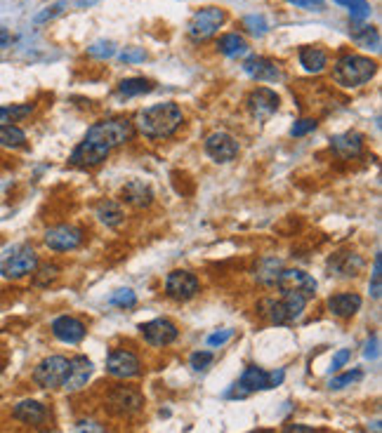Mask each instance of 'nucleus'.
Listing matches in <instances>:
<instances>
[{
	"label": "nucleus",
	"mask_w": 382,
	"mask_h": 433,
	"mask_svg": "<svg viewBox=\"0 0 382 433\" xmlns=\"http://www.w3.org/2000/svg\"><path fill=\"white\" fill-rule=\"evenodd\" d=\"M330 146L335 148L337 156L356 158L363 148V134L352 132V129H349V132H342V134H335V137L330 139Z\"/></svg>",
	"instance_id": "nucleus-20"
},
{
	"label": "nucleus",
	"mask_w": 382,
	"mask_h": 433,
	"mask_svg": "<svg viewBox=\"0 0 382 433\" xmlns=\"http://www.w3.org/2000/svg\"><path fill=\"white\" fill-rule=\"evenodd\" d=\"M316 129V120H312V118H302L298 120L295 125L291 127V134L293 137H305V134H310Z\"/></svg>",
	"instance_id": "nucleus-43"
},
{
	"label": "nucleus",
	"mask_w": 382,
	"mask_h": 433,
	"mask_svg": "<svg viewBox=\"0 0 382 433\" xmlns=\"http://www.w3.org/2000/svg\"><path fill=\"white\" fill-rule=\"evenodd\" d=\"M151 90H153V85H151V80H146V78H125V80H121V85H119V92L125 97H139Z\"/></svg>",
	"instance_id": "nucleus-31"
},
{
	"label": "nucleus",
	"mask_w": 382,
	"mask_h": 433,
	"mask_svg": "<svg viewBox=\"0 0 382 433\" xmlns=\"http://www.w3.org/2000/svg\"><path fill=\"white\" fill-rule=\"evenodd\" d=\"M135 125L146 139H168L182 125V109L175 102L153 104V107L139 111Z\"/></svg>",
	"instance_id": "nucleus-1"
},
{
	"label": "nucleus",
	"mask_w": 382,
	"mask_h": 433,
	"mask_svg": "<svg viewBox=\"0 0 382 433\" xmlns=\"http://www.w3.org/2000/svg\"><path fill=\"white\" fill-rule=\"evenodd\" d=\"M85 325L73 315H59L52 320V335L64 344H78L85 339Z\"/></svg>",
	"instance_id": "nucleus-17"
},
{
	"label": "nucleus",
	"mask_w": 382,
	"mask_h": 433,
	"mask_svg": "<svg viewBox=\"0 0 382 433\" xmlns=\"http://www.w3.org/2000/svg\"><path fill=\"white\" fill-rule=\"evenodd\" d=\"M380 262H382V257H380V252L378 255H375V264H373V283H371V294L375 297V299H378L380 297V278H382V274H380Z\"/></svg>",
	"instance_id": "nucleus-46"
},
{
	"label": "nucleus",
	"mask_w": 382,
	"mask_h": 433,
	"mask_svg": "<svg viewBox=\"0 0 382 433\" xmlns=\"http://www.w3.org/2000/svg\"><path fill=\"white\" fill-rule=\"evenodd\" d=\"M378 64L371 57H361V54H342L335 61L333 69V80L342 88H361L375 76Z\"/></svg>",
	"instance_id": "nucleus-2"
},
{
	"label": "nucleus",
	"mask_w": 382,
	"mask_h": 433,
	"mask_svg": "<svg viewBox=\"0 0 382 433\" xmlns=\"http://www.w3.org/2000/svg\"><path fill=\"white\" fill-rule=\"evenodd\" d=\"M78 433H107L97 422H81L78 426Z\"/></svg>",
	"instance_id": "nucleus-50"
},
{
	"label": "nucleus",
	"mask_w": 382,
	"mask_h": 433,
	"mask_svg": "<svg viewBox=\"0 0 382 433\" xmlns=\"http://www.w3.org/2000/svg\"><path fill=\"white\" fill-rule=\"evenodd\" d=\"M107 407L109 412L121 414V417H130L137 414L144 407V398L139 391H135L130 386H116L114 391L107 395Z\"/></svg>",
	"instance_id": "nucleus-7"
},
{
	"label": "nucleus",
	"mask_w": 382,
	"mask_h": 433,
	"mask_svg": "<svg viewBox=\"0 0 382 433\" xmlns=\"http://www.w3.org/2000/svg\"><path fill=\"white\" fill-rule=\"evenodd\" d=\"M281 262L279 259H264L262 266H260V274H257V278H260V283H264V285H276V281H279L281 276Z\"/></svg>",
	"instance_id": "nucleus-33"
},
{
	"label": "nucleus",
	"mask_w": 382,
	"mask_h": 433,
	"mask_svg": "<svg viewBox=\"0 0 382 433\" xmlns=\"http://www.w3.org/2000/svg\"><path fill=\"white\" fill-rule=\"evenodd\" d=\"M119 57L121 61H125V64H139V61L146 59V52H144V47H125Z\"/></svg>",
	"instance_id": "nucleus-42"
},
{
	"label": "nucleus",
	"mask_w": 382,
	"mask_h": 433,
	"mask_svg": "<svg viewBox=\"0 0 382 433\" xmlns=\"http://www.w3.org/2000/svg\"><path fill=\"white\" fill-rule=\"evenodd\" d=\"M243 71L248 73L250 78L264 80V83L283 80V71L279 69V64L272 59H267V57H248L243 61Z\"/></svg>",
	"instance_id": "nucleus-18"
},
{
	"label": "nucleus",
	"mask_w": 382,
	"mask_h": 433,
	"mask_svg": "<svg viewBox=\"0 0 382 433\" xmlns=\"http://www.w3.org/2000/svg\"><path fill=\"white\" fill-rule=\"evenodd\" d=\"M375 346H378V339L373 337V342H368V349H366V358H375V356H378V349H375Z\"/></svg>",
	"instance_id": "nucleus-52"
},
{
	"label": "nucleus",
	"mask_w": 382,
	"mask_h": 433,
	"mask_svg": "<svg viewBox=\"0 0 382 433\" xmlns=\"http://www.w3.org/2000/svg\"><path fill=\"white\" fill-rule=\"evenodd\" d=\"M123 200L125 203H130V205L135 207H146L151 203V189H149V184H144L142 179H132V182H128L125 187H123Z\"/></svg>",
	"instance_id": "nucleus-22"
},
{
	"label": "nucleus",
	"mask_w": 382,
	"mask_h": 433,
	"mask_svg": "<svg viewBox=\"0 0 382 433\" xmlns=\"http://www.w3.org/2000/svg\"><path fill=\"white\" fill-rule=\"evenodd\" d=\"M276 285H279L281 292H300V294H305L307 299H312V297L316 294V281H314L310 274L300 271V269L281 271Z\"/></svg>",
	"instance_id": "nucleus-12"
},
{
	"label": "nucleus",
	"mask_w": 382,
	"mask_h": 433,
	"mask_svg": "<svg viewBox=\"0 0 382 433\" xmlns=\"http://www.w3.org/2000/svg\"><path fill=\"white\" fill-rule=\"evenodd\" d=\"M352 358V354H349V349H340L335 356H333V363H330V370L333 372H337V370H342L344 365H347V361Z\"/></svg>",
	"instance_id": "nucleus-47"
},
{
	"label": "nucleus",
	"mask_w": 382,
	"mask_h": 433,
	"mask_svg": "<svg viewBox=\"0 0 382 433\" xmlns=\"http://www.w3.org/2000/svg\"><path fill=\"white\" fill-rule=\"evenodd\" d=\"M69 370V361L64 356H50L45 361H40L33 370V381L40 388H57L61 386Z\"/></svg>",
	"instance_id": "nucleus-6"
},
{
	"label": "nucleus",
	"mask_w": 382,
	"mask_h": 433,
	"mask_svg": "<svg viewBox=\"0 0 382 433\" xmlns=\"http://www.w3.org/2000/svg\"><path fill=\"white\" fill-rule=\"evenodd\" d=\"M12 417H15L17 422L29 424V426H43L47 422V417H50V412H47V407L38 403V400H22V403L15 405Z\"/></svg>",
	"instance_id": "nucleus-19"
},
{
	"label": "nucleus",
	"mask_w": 382,
	"mask_h": 433,
	"mask_svg": "<svg viewBox=\"0 0 382 433\" xmlns=\"http://www.w3.org/2000/svg\"><path fill=\"white\" fill-rule=\"evenodd\" d=\"M307 297L305 294H300V292H283L281 297V304H283V311H286V318H288V323H293V320H298L302 311H305V306H307Z\"/></svg>",
	"instance_id": "nucleus-29"
},
{
	"label": "nucleus",
	"mask_w": 382,
	"mask_h": 433,
	"mask_svg": "<svg viewBox=\"0 0 382 433\" xmlns=\"http://www.w3.org/2000/svg\"><path fill=\"white\" fill-rule=\"evenodd\" d=\"M132 123L125 120V118H111V120H100L95 123L88 134H85V139L88 141H95V144H102L107 146L109 151L114 146H123L125 141L132 139Z\"/></svg>",
	"instance_id": "nucleus-3"
},
{
	"label": "nucleus",
	"mask_w": 382,
	"mask_h": 433,
	"mask_svg": "<svg viewBox=\"0 0 382 433\" xmlns=\"http://www.w3.org/2000/svg\"><path fill=\"white\" fill-rule=\"evenodd\" d=\"M333 3L347 8L349 15H352V22H363L368 15H371V5H368V0H333Z\"/></svg>",
	"instance_id": "nucleus-34"
},
{
	"label": "nucleus",
	"mask_w": 382,
	"mask_h": 433,
	"mask_svg": "<svg viewBox=\"0 0 382 433\" xmlns=\"http://www.w3.org/2000/svg\"><path fill=\"white\" fill-rule=\"evenodd\" d=\"M88 52L97 59H109L116 54V45L111 40H100V42H95V45H90Z\"/></svg>",
	"instance_id": "nucleus-38"
},
{
	"label": "nucleus",
	"mask_w": 382,
	"mask_h": 433,
	"mask_svg": "<svg viewBox=\"0 0 382 433\" xmlns=\"http://www.w3.org/2000/svg\"><path fill=\"white\" fill-rule=\"evenodd\" d=\"M111 304L121 306V308H132L137 304V294H135L132 290H116V292L111 294Z\"/></svg>",
	"instance_id": "nucleus-36"
},
{
	"label": "nucleus",
	"mask_w": 382,
	"mask_h": 433,
	"mask_svg": "<svg viewBox=\"0 0 382 433\" xmlns=\"http://www.w3.org/2000/svg\"><path fill=\"white\" fill-rule=\"evenodd\" d=\"M243 26L248 29L252 36H264L267 33V29H269V24L262 15H248L243 19Z\"/></svg>",
	"instance_id": "nucleus-37"
},
{
	"label": "nucleus",
	"mask_w": 382,
	"mask_h": 433,
	"mask_svg": "<svg viewBox=\"0 0 382 433\" xmlns=\"http://www.w3.org/2000/svg\"><path fill=\"white\" fill-rule=\"evenodd\" d=\"M217 49L224 57H243L245 52H248V42L245 38H241L238 33H224L222 38L217 40Z\"/></svg>",
	"instance_id": "nucleus-27"
},
{
	"label": "nucleus",
	"mask_w": 382,
	"mask_h": 433,
	"mask_svg": "<svg viewBox=\"0 0 382 433\" xmlns=\"http://www.w3.org/2000/svg\"><path fill=\"white\" fill-rule=\"evenodd\" d=\"M213 361H215V356L211 351H196V354L191 356V368H194L196 372H203V370L211 368Z\"/></svg>",
	"instance_id": "nucleus-41"
},
{
	"label": "nucleus",
	"mask_w": 382,
	"mask_h": 433,
	"mask_svg": "<svg viewBox=\"0 0 382 433\" xmlns=\"http://www.w3.org/2000/svg\"><path fill=\"white\" fill-rule=\"evenodd\" d=\"M227 22V12L222 8H203L196 12L187 24V33L191 40L203 42L213 38L215 33L222 29V24Z\"/></svg>",
	"instance_id": "nucleus-5"
},
{
	"label": "nucleus",
	"mask_w": 382,
	"mask_h": 433,
	"mask_svg": "<svg viewBox=\"0 0 382 433\" xmlns=\"http://www.w3.org/2000/svg\"><path fill=\"white\" fill-rule=\"evenodd\" d=\"M95 214H97V219L102 221L104 226H109V228H116V226H121L123 224V207L119 205L116 200H109V198H104V200L97 203V207H95Z\"/></svg>",
	"instance_id": "nucleus-25"
},
{
	"label": "nucleus",
	"mask_w": 382,
	"mask_h": 433,
	"mask_svg": "<svg viewBox=\"0 0 382 433\" xmlns=\"http://www.w3.org/2000/svg\"><path fill=\"white\" fill-rule=\"evenodd\" d=\"M26 144V132L17 125H0V146L22 148Z\"/></svg>",
	"instance_id": "nucleus-30"
},
{
	"label": "nucleus",
	"mask_w": 382,
	"mask_h": 433,
	"mask_svg": "<svg viewBox=\"0 0 382 433\" xmlns=\"http://www.w3.org/2000/svg\"><path fill=\"white\" fill-rule=\"evenodd\" d=\"M352 40L363 49L380 52V33H378V29L375 26H368V24H363V26H354L352 29Z\"/></svg>",
	"instance_id": "nucleus-28"
},
{
	"label": "nucleus",
	"mask_w": 382,
	"mask_h": 433,
	"mask_svg": "<svg viewBox=\"0 0 382 433\" xmlns=\"http://www.w3.org/2000/svg\"><path fill=\"white\" fill-rule=\"evenodd\" d=\"M361 308V297L354 292H340L328 299V311L337 318H352Z\"/></svg>",
	"instance_id": "nucleus-21"
},
{
	"label": "nucleus",
	"mask_w": 382,
	"mask_h": 433,
	"mask_svg": "<svg viewBox=\"0 0 382 433\" xmlns=\"http://www.w3.org/2000/svg\"><path fill=\"white\" fill-rule=\"evenodd\" d=\"M234 337V330H224V332H215V335L208 337V344L211 346H222V344H227L229 339Z\"/></svg>",
	"instance_id": "nucleus-48"
},
{
	"label": "nucleus",
	"mask_w": 382,
	"mask_h": 433,
	"mask_svg": "<svg viewBox=\"0 0 382 433\" xmlns=\"http://www.w3.org/2000/svg\"><path fill=\"white\" fill-rule=\"evenodd\" d=\"M238 386H241L245 393L267 391V388H272V372H264L262 368H248L241 375V381H238Z\"/></svg>",
	"instance_id": "nucleus-24"
},
{
	"label": "nucleus",
	"mask_w": 382,
	"mask_h": 433,
	"mask_svg": "<svg viewBox=\"0 0 382 433\" xmlns=\"http://www.w3.org/2000/svg\"><path fill=\"white\" fill-rule=\"evenodd\" d=\"M57 276H59V266H54V264H38L36 266V271H33V285H38V288H47L50 285L52 281H57Z\"/></svg>",
	"instance_id": "nucleus-35"
},
{
	"label": "nucleus",
	"mask_w": 382,
	"mask_h": 433,
	"mask_svg": "<svg viewBox=\"0 0 382 433\" xmlns=\"http://www.w3.org/2000/svg\"><path fill=\"white\" fill-rule=\"evenodd\" d=\"M83 238H85L83 228L71 226V224H59V226H52L45 231V245L54 252L76 250V247H81Z\"/></svg>",
	"instance_id": "nucleus-8"
},
{
	"label": "nucleus",
	"mask_w": 382,
	"mask_h": 433,
	"mask_svg": "<svg viewBox=\"0 0 382 433\" xmlns=\"http://www.w3.org/2000/svg\"><path fill=\"white\" fill-rule=\"evenodd\" d=\"M260 313L267 315L269 320H272L274 325H286L288 318H286V311H283V304L281 299H262L260 301Z\"/></svg>",
	"instance_id": "nucleus-32"
},
{
	"label": "nucleus",
	"mask_w": 382,
	"mask_h": 433,
	"mask_svg": "<svg viewBox=\"0 0 382 433\" xmlns=\"http://www.w3.org/2000/svg\"><path fill=\"white\" fill-rule=\"evenodd\" d=\"M139 370H142L139 358L132 351L114 349L107 358V372L119 377V379H132V377L139 375Z\"/></svg>",
	"instance_id": "nucleus-11"
},
{
	"label": "nucleus",
	"mask_w": 382,
	"mask_h": 433,
	"mask_svg": "<svg viewBox=\"0 0 382 433\" xmlns=\"http://www.w3.org/2000/svg\"><path fill=\"white\" fill-rule=\"evenodd\" d=\"M245 104H248V111H250L252 118L264 123L279 111V95L269 88H257L248 95Z\"/></svg>",
	"instance_id": "nucleus-9"
},
{
	"label": "nucleus",
	"mask_w": 382,
	"mask_h": 433,
	"mask_svg": "<svg viewBox=\"0 0 382 433\" xmlns=\"http://www.w3.org/2000/svg\"><path fill=\"white\" fill-rule=\"evenodd\" d=\"M283 433H319V429H314V426H307V424H288Z\"/></svg>",
	"instance_id": "nucleus-49"
},
{
	"label": "nucleus",
	"mask_w": 382,
	"mask_h": 433,
	"mask_svg": "<svg viewBox=\"0 0 382 433\" xmlns=\"http://www.w3.org/2000/svg\"><path fill=\"white\" fill-rule=\"evenodd\" d=\"M10 40H12V36H10V31H8V29H3V26H0V47H5V45H10Z\"/></svg>",
	"instance_id": "nucleus-51"
},
{
	"label": "nucleus",
	"mask_w": 382,
	"mask_h": 433,
	"mask_svg": "<svg viewBox=\"0 0 382 433\" xmlns=\"http://www.w3.org/2000/svg\"><path fill=\"white\" fill-rule=\"evenodd\" d=\"M33 111V104H17V107H5V120H22L26 118V116Z\"/></svg>",
	"instance_id": "nucleus-40"
},
{
	"label": "nucleus",
	"mask_w": 382,
	"mask_h": 433,
	"mask_svg": "<svg viewBox=\"0 0 382 433\" xmlns=\"http://www.w3.org/2000/svg\"><path fill=\"white\" fill-rule=\"evenodd\" d=\"M286 3H291L300 10H310V12H321L326 8L323 0H286Z\"/></svg>",
	"instance_id": "nucleus-45"
},
{
	"label": "nucleus",
	"mask_w": 382,
	"mask_h": 433,
	"mask_svg": "<svg viewBox=\"0 0 382 433\" xmlns=\"http://www.w3.org/2000/svg\"><path fill=\"white\" fill-rule=\"evenodd\" d=\"M252 433H262V431H252Z\"/></svg>",
	"instance_id": "nucleus-53"
},
{
	"label": "nucleus",
	"mask_w": 382,
	"mask_h": 433,
	"mask_svg": "<svg viewBox=\"0 0 382 433\" xmlns=\"http://www.w3.org/2000/svg\"><path fill=\"white\" fill-rule=\"evenodd\" d=\"M328 266L340 276H356L363 266V259L359 255H352V252H340V255H335L330 259Z\"/></svg>",
	"instance_id": "nucleus-26"
},
{
	"label": "nucleus",
	"mask_w": 382,
	"mask_h": 433,
	"mask_svg": "<svg viewBox=\"0 0 382 433\" xmlns=\"http://www.w3.org/2000/svg\"><path fill=\"white\" fill-rule=\"evenodd\" d=\"M199 292V278L189 271H172L165 278V294L175 301H187Z\"/></svg>",
	"instance_id": "nucleus-10"
},
{
	"label": "nucleus",
	"mask_w": 382,
	"mask_h": 433,
	"mask_svg": "<svg viewBox=\"0 0 382 433\" xmlns=\"http://www.w3.org/2000/svg\"><path fill=\"white\" fill-rule=\"evenodd\" d=\"M139 330H142V335H144L146 342H149L151 346H158V349L172 344L177 339V335H180L175 323H170V320H165V318L149 320V323L139 325Z\"/></svg>",
	"instance_id": "nucleus-14"
},
{
	"label": "nucleus",
	"mask_w": 382,
	"mask_h": 433,
	"mask_svg": "<svg viewBox=\"0 0 382 433\" xmlns=\"http://www.w3.org/2000/svg\"><path fill=\"white\" fill-rule=\"evenodd\" d=\"M361 377H363L361 370H352V372H344V375H340V377H333L328 386H330V388H335V391H337V388H344V386L354 384V381H359Z\"/></svg>",
	"instance_id": "nucleus-39"
},
{
	"label": "nucleus",
	"mask_w": 382,
	"mask_h": 433,
	"mask_svg": "<svg viewBox=\"0 0 382 433\" xmlns=\"http://www.w3.org/2000/svg\"><path fill=\"white\" fill-rule=\"evenodd\" d=\"M109 156V148L102 144H95V141L83 139L81 144L73 148L71 153V163L78 165V168H95V165L104 163Z\"/></svg>",
	"instance_id": "nucleus-15"
},
{
	"label": "nucleus",
	"mask_w": 382,
	"mask_h": 433,
	"mask_svg": "<svg viewBox=\"0 0 382 433\" xmlns=\"http://www.w3.org/2000/svg\"><path fill=\"white\" fill-rule=\"evenodd\" d=\"M92 377V361L88 356H76L69 361V370H66V377L61 381V386L66 391H78L88 384V379Z\"/></svg>",
	"instance_id": "nucleus-16"
},
{
	"label": "nucleus",
	"mask_w": 382,
	"mask_h": 433,
	"mask_svg": "<svg viewBox=\"0 0 382 433\" xmlns=\"http://www.w3.org/2000/svg\"><path fill=\"white\" fill-rule=\"evenodd\" d=\"M64 8H66V3H54V5H50V8H47L45 12H40V15H36V24H43V22H50V19H54V17H59L61 12H64Z\"/></svg>",
	"instance_id": "nucleus-44"
},
{
	"label": "nucleus",
	"mask_w": 382,
	"mask_h": 433,
	"mask_svg": "<svg viewBox=\"0 0 382 433\" xmlns=\"http://www.w3.org/2000/svg\"><path fill=\"white\" fill-rule=\"evenodd\" d=\"M206 153L215 163H229L238 156V141L229 132H213L206 139Z\"/></svg>",
	"instance_id": "nucleus-13"
},
{
	"label": "nucleus",
	"mask_w": 382,
	"mask_h": 433,
	"mask_svg": "<svg viewBox=\"0 0 382 433\" xmlns=\"http://www.w3.org/2000/svg\"><path fill=\"white\" fill-rule=\"evenodd\" d=\"M298 59H300V66L307 73H321L326 66H328V54H326L321 47H312V45L300 47Z\"/></svg>",
	"instance_id": "nucleus-23"
},
{
	"label": "nucleus",
	"mask_w": 382,
	"mask_h": 433,
	"mask_svg": "<svg viewBox=\"0 0 382 433\" xmlns=\"http://www.w3.org/2000/svg\"><path fill=\"white\" fill-rule=\"evenodd\" d=\"M38 266V255L31 245H20L0 262V276L8 281H20L24 276H31Z\"/></svg>",
	"instance_id": "nucleus-4"
}]
</instances>
